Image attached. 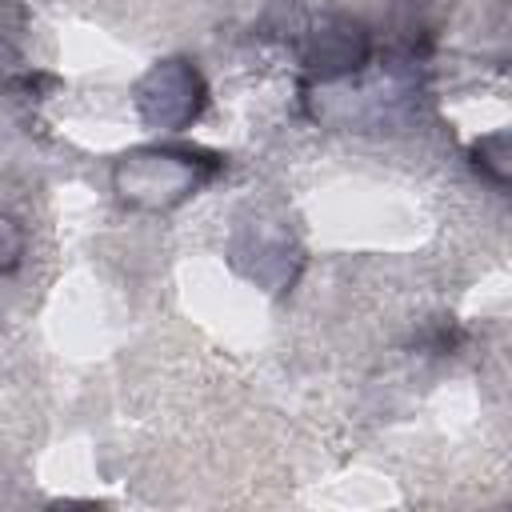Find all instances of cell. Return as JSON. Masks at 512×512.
I'll return each instance as SVG.
<instances>
[{"label":"cell","mask_w":512,"mask_h":512,"mask_svg":"<svg viewBox=\"0 0 512 512\" xmlns=\"http://www.w3.org/2000/svg\"><path fill=\"white\" fill-rule=\"evenodd\" d=\"M364 56H368V36H364L360 24H348V20H336L312 44V68H320V76H336V72L360 68Z\"/></svg>","instance_id":"cell-1"}]
</instances>
